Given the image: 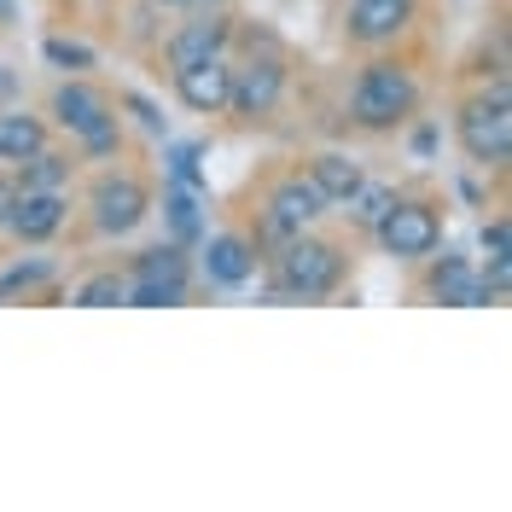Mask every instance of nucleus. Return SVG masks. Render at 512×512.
Listing matches in <instances>:
<instances>
[{
  "instance_id": "obj_1",
  "label": "nucleus",
  "mask_w": 512,
  "mask_h": 512,
  "mask_svg": "<svg viewBox=\"0 0 512 512\" xmlns=\"http://www.w3.org/2000/svg\"><path fill=\"white\" fill-rule=\"evenodd\" d=\"M419 111V82L408 64L396 59H373L361 70L350 94V123L367 128V134H384V128H402L408 117Z\"/></svg>"
},
{
  "instance_id": "obj_2",
  "label": "nucleus",
  "mask_w": 512,
  "mask_h": 512,
  "mask_svg": "<svg viewBox=\"0 0 512 512\" xmlns=\"http://www.w3.org/2000/svg\"><path fill=\"white\" fill-rule=\"evenodd\" d=\"M454 134H460V146H466L472 163L507 169V158H512V94H507V82H495L489 94L466 99L460 117H454Z\"/></svg>"
},
{
  "instance_id": "obj_3",
  "label": "nucleus",
  "mask_w": 512,
  "mask_h": 512,
  "mask_svg": "<svg viewBox=\"0 0 512 512\" xmlns=\"http://www.w3.org/2000/svg\"><path fill=\"white\" fill-rule=\"evenodd\" d=\"M344 286V251L332 239H303L291 233L286 251H280V297H297V303H315V297H332Z\"/></svg>"
},
{
  "instance_id": "obj_4",
  "label": "nucleus",
  "mask_w": 512,
  "mask_h": 512,
  "mask_svg": "<svg viewBox=\"0 0 512 512\" xmlns=\"http://www.w3.org/2000/svg\"><path fill=\"white\" fill-rule=\"evenodd\" d=\"M128 303L134 309H175L187 303V245H152L128 268Z\"/></svg>"
},
{
  "instance_id": "obj_5",
  "label": "nucleus",
  "mask_w": 512,
  "mask_h": 512,
  "mask_svg": "<svg viewBox=\"0 0 512 512\" xmlns=\"http://www.w3.org/2000/svg\"><path fill=\"white\" fill-rule=\"evenodd\" d=\"M437 239H443V222H437V210L425 198H396L390 216L379 222V245L396 262H425L437 251Z\"/></svg>"
},
{
  "instance_id": "obj_6",
  "label": "nucleus",
  "mask_w": 512,
  "mask_h": 512,
  "mask_svg": "<svg viewBox=\"0 0 512 512\" xmlns=\"http://www.w3.org/2000/svg\"><path fill=\"white\" fill-rule=\"evenodd\" d=\"M88 210H94V227L105 239H123V233H134V227L152 216V192H146V181H134V175H105L88 192Z\"/></svg>"
},
{
  "instance_id": "obj_7",
  "label": "nucleus",
  "mask_w": 512,
  "mask_h": 512,
  "mask_svg": "<svg viewBox=\"0 0 512 512\" xmlns=\"http://www.w3.org/2000/svg\"><path fill=\"white\" fill-rule=\"evenodd\" d=\"M280 94H286V64H280V59H251L245 70H233L227 111H233V117H245V123H262V117H274Z\"/></svg>"
},
{
  "instance_id": "obj_8",
  "label": "nucleus",
  "mask_w": 512,
  "mask_h": 512,
  "mask_svg": "<svg viewBox=\"0 0 512 512\" xmlns=\"http://www.w3.org/2000/svg\"><path fill=\"white\" fill-rule=\"evenodd\" d=\"M320 216H326V198H320V187L309 181V175H286L280 187H274V198H268V239H291V233H303V227H315Z\"/></svg>"
},
{
  "instance_id": "obj_9",
  "label": "nucleus",
  "mask_w": 512,
  "mask_h": 512,
  "mask_svg": "<svg viewBox=\"0 0 512 512\" xmlns=\"http://www.w3.org/2000/svg\"><path fill=\"white\" fill-rule=\"evenodd\" d=\"M227 41H233V18L227 12H204L163 41V64L169 70H187V64H204V59H222Z\"/></svg>"
},
{
  "instance_id": "obj_10",
  "label": "nucleus",
  "mask_w": 512,
  "mask_h": 512,
  "mask_svg": "<svg viewBox=\"0 0 512 512\" xmlns=\"http://www.w3.org/2000/svg\"><path fill=\"white\" fill-rule=\"evenodd\" d=\"M227 88H233V64H227V59H204V64L175 70V94H181V105L198 111V117L227 111Z\"/></svg>"
},
{
  "instance_id": "obj_11",
  "label": "nucleus",
  "mask_w": 512,
  "mask_h": 512,
  "mask_svg": "<svg viewBox=\"0 0 512 512\" xmlns=\"http://www.w3.org/2000/svg\"><path fill=\"white\" fill-rule=\"evenodd\" d=\"M64 227V192H24L18 187V204L6 216V233L24 239V245H47Z\"/></svg>"
},
{
  "instance_id": "obj_12",
  "label": "nucleus",
  "mask_w": 512,
  "mask_h": 512,
  "mask_svg": "<svg viewBox=\"0 0 512 512\" xmlns=\"http://www.w3.org/2000/svg\"><path fill=\"white\" fill-rule=\"evenodd\" d=\"M425 297H431V303H454V309H483V303H489L483 274L466 256H443V262L425 274Z\"/></svg>"
},
{
  "instance_id": "obj_13",
  "label": "nucleus",
  "mask_w": 512,
  "mask_h": 512,
  "mask_svg": "<svg viewBox=\"0 0 512 512\" xmlns=\"http://www.w3.org/2000/svg\"><path fill=\"white\" fill-rule=\"evenodd\" d=\"M53 123L82 140L88 128L111 123V99L99 94L94 82H59V88H53Z\"/></svg>"
},
{
  "instance_id": "obj_14",
  "label": "nucleus",
  "mask_w": 512,
  "mask_h": 512,
  "mask_svg": "<svg viewBox=\"0 0 512 512\" xmlns=\"http://www.w3.org/2000/svg\"><path fill=\"white\" fill-rule=\"evenodd\" d=\"M414 24V0H355L350 6V41L361 47H379Z\"/></svg>"
},
{
  "instance_id": "obj_15",
  "label": "nucleus",
  "mask_w": 512,
  "mask_h": 512,
  "mask_svg": "<svg viewBox=\"0 0 512 512\" xmlns=\"http://www.w3.org/2000/svg\"><path fill=\"white\" fill-rule=\"evenodd\" d=\"M251 274H256V245L245 233H216V239L204 245V280H210V286L233 291V286H245Z\"/></svg>"
},
{
  "instance_id": "obj_16",
  "label": "nucleus",
  "mask_w": 512,
  "mask_h": 512,
  "mask_svg": "<svg viewBox=\"0 0 512 512\" xmlns=\"http://www.w3.org/2000/svg\"><path fill=\"white\" fill-rule=\"evenodd\" d=\"M309 181L320 187V198H326V204H344V198H350L367 175H361V163H355L350 152H320V158L309 163Z\"/></svg>"
},
{
  "instance_id": "obj_17",
  "label": "nucleus",
  "mask_w": 512,
  "mask_h": 512,
  "mask_svg": "<svg viewBox=\"0 0 512 512\" xmlns=\"http://www.w3.org/2000/svg\"><path fill=\"white\" fill-rule=\"evenodd\" d=\"M41 146H47V123L41 117H30V111H6L0 117V163H24Z\"/></svg>"
},
{
  "instance_id": "obj_18",
  "label": "nucleus",
  "mask_w": 512,
  "mask_h": 512,
  "mask_svg": "<svg viewBox=\"0 0 512 512\" xmlns=\"http://www.w3.org/2000/svg\"><path fill=\"white\" fill-rule=\"evenodd\" d=\"M70 169H76V163L64 158V152H47V146H41V152H30V158L18 163V187L24 192H64L70 187Z\"/></svg>"
},
{
  "instance_id": "obj_19",
  "label": "nucleus",
  "mask_w": 512,
  "mask_h": 512,
  "mask_svg": "<svg viewBox=\"0 0 512 512\" xmlns=\"http://www.w3.org/2000/svg\"><path fill=\"white\" fill-rule=\"evenodd\" d=\"M344 204H350L344 216H350V222L361 227V233H379V222L390 216V204H396V187H379V181H361V187H355L350 198H344Z\"/></svg>"
},
{
  "instance_id": "obj_20",
  "label": "nucleus",
  "mask_w": 512,
  "mask_h": 512,
  "mask_svg": "<svg viewBox=\"0 0 512 512\" xmlns=\"http://www.w3.org/2000/svg\"><path fill=\"white\" fill-rule=\"evenodd\" d=\"M70 303L76 309H117V303H128V274L105 268V274H94V280H82L70 291Z\"/></svg>"
},
{
  "instance_id": "obj_21",
  "label": "nucleus",
  "mask_w": 512,
  "mask_h": 512,
  "mask_svg": "<svg viewBox=\"0 0 512 512\" xmlns=\"http://www.w3.org/2000/svg\"><path fill=\"white\" fill-rule=\"evenodd\" d=\"M163 216H169L175 245H192V239H198V192L192 187H169L163 192Z\"/></svg>"
},
{
  "instance_id": "obj_22",
  "label": "nucleus",
  "mask_w": 512,
  "mask_h": 512,
  "mask_svg": "<svg viewBox=\"0 0 512 512\" xmlns=\"http://www.w3.org/2000/svg\"><path fill=\"white\" fill-rule=\"evenodd\" d=\"M41 280H53V262H41V256H35V262H18V268H6V274H0V303L18 297V291H30V286H41Z\"/></svg>"
},
{
  "instance_id": "obj_23",
  "label": "nucleus",
  "mask_w": 512,
  "mask_h": 512,
  "mask_svg": "<svg viewBox=\"0 0 512 512\" xmlns=\"http://www.w3.org/2000/svg\"><path fill=\"white\" fill-rule=\"evenodd\" d=\"M41 53H47V64H53V70H94V47H82V41H64V35H53Z\"/></svg>"
},
{
  "instance_id": "obj_24",
  "label": "nucleus",
  "mask_w": 512,
  "mask_h": 512,
  "mask_svg": "<svg viewBox=\"0 0 512 512\" xmlns=\"http://www.w3.org/2000/svg\"><path fill=\"white\" fill-rule=\"evenodd\" d=\"M198 158H204V146H169V175H175V187H204V169H198Z\"/></svg>"
},
{
  "instance_id": "obj_25",
  "label": "nucleus",
  "mask_w": 512,
  "mask_h": 512,
  "mask_svg": "<svg viewBox=\"0 0 512 512\" xmlns=\"http://www.w3.org/2000/svg\"><path fill=\"white\" fill-rule=\"evenodd\" d=\"M117 146H123V128H117V117H111V123H99V128H88V134H82V158H111Z\"/></svg>"
},
{
  "instance_id": "obj_26",
  "label": "nucleus",
  "mask_w": 512,
  "mask_h": 512,
  "mask_svg": "<svg viewBox=\"0 0 512 512\" xmlns=\"http://www.w3.org/2000/svg\"><path fill=\"white\" fill-rule=\"evenodd\" d=\"M483 251H489V262H495V256H512V227H507V216L483 222Z\"/></svg>"
},
{
  "instance_id": "obj_27",
  "label": "nucleus",
  "mask_w": 512,
  "mask_h": 512,
  "mask_svg": "<svg viewBox=\"0 0 512 512\" xmlns=\"http://www.w3.org/2000/svg\"><path fill=\"white\" fill-rule=\"evenodd\" d=\"M123 105L134 111V117H140V128H146V134H163V111H158V105H152L146 94H123Z\"/></svg>"
},
{
  "instance_id": "obj_28",
  "label": "nucleus",
  "mask_w": 512,
  "mask_h": 512,
  "mask_svg": "<svg viewBox=\"0 0 512 512\" xmlns=\"http://www.w3.org/2000/svg\"><path fill=\"white\" fill-rule=\"evenodd\" d=\"M12 204H18V181L0 175V227H6V216H12Z\"/></svg>"
},
{
  "instance_id": "obj_29",
  "label": "nucleus",
  "mask_w": 512,
  "mask_h": 512,
  "mask_svg": "<svg viewBox=\"0 0 512 512\" xmlns=\"http://www.w3.org/2000/svg\"><path fill=\"white\" fill-rule=\"evenodd\" d=\"M152 6H187V0H152Z\"/></svg>"
}]
</instances>
